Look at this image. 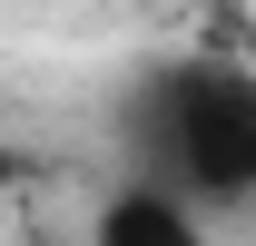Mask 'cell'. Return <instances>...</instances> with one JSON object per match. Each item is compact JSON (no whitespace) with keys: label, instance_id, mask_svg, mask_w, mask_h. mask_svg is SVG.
Listing matches in <instances>:
<instances>
[{"label":"cell","instance_id":"obj_2","mask_svg":"<svg viewBox=\"0 0 256 246\" xmlns=\"http://www.w3.org/2000/svg\"><path fill=\"white\" fill-rule=\"evenodd\" d=\"M89 246H236V236H226L217 216H197L188 197L128 178V187H108V197L89 207Z\"/></svg>","mask_w":256,"mask_h":246},{"label":"cell","instance_id":"obj_1","mask_svg":"<svg viewBox=\"0 0 256 246\" xmlns=\"http://www.w3.org/2000/svg\"><path fill=\"white\" fill-rule=\"evenodd\" d=\"M128 148H138V178L188 197L197 216L256 207V60L197 50L148 69L128 98Z\"/></svg>","mask_w":256,"mask_h":246},{"label":"cell","instance_id":"obj_3","mask_svg":"<svg viewBox=\"0 0 256 246\" xmlns=\"http://www.w3.org/2000/svg\"><path fill=\"white\" fill-rule=\"evenodd\" d=\"M10 187H20V158H10V148H0V197H10Z\"/></svg>","mask_w":256,"mask_h":246}]
</instances>
